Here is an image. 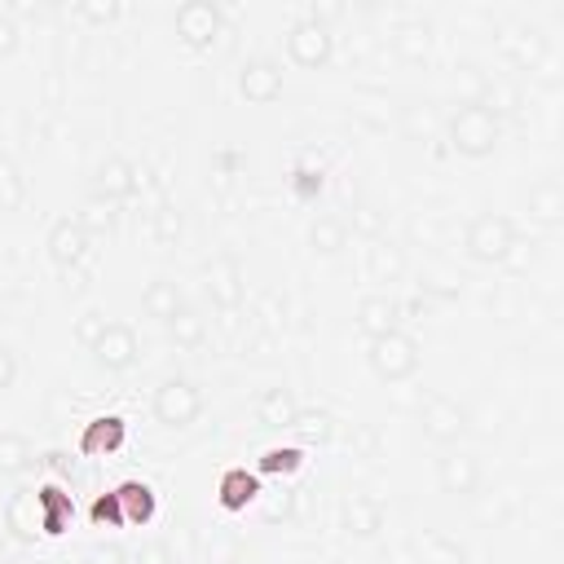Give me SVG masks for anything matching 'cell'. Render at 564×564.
Returning a JSON list of instances; mask_svg holds the SVG:
<instances>
[{
  "instance_id": "1",
  "label": "cell",
  "mask_w": 564,
  "mask_h": 564,
  "mask_svg": "<svg viewBox=\"0 0 564 564\" xmlns=\"http://www.w3.org/2000/svg\"><path fill=\"white\" fill-rule=\"evenodd\" d=\"M445 132H449V150L454 154H463V159H489L498 150V141H502V115H494L485 101L467 97L449 115Z\"/></svg>"
},
{
  "instance_id": "2",
  "label": "cell",
  "mask_w": 564,
  "mask_h": 564,
  "mask_svg": "<svg viewBox=\"0 0 564 564\" xmlns=\"http://www.w3.org/2000/svg\"><path fill=\"white\" fill-rule=\"evenodd\" d=\"M419 361H423V348H419V339L405 335V330H388V335H379V339H366V366H370L383 383L410 379V375L419 370Z\"/></svg>"
},
{
  "instance_id": "3",
  "label": "cell",
  "mask_w": 564,
  "mask_h": 564,
  "mask_svg": "<svg viewBox=\"0 0 564 564\" xmlns=\"http://www.w3.org/2000/svg\"><path fill=\"white\" fill-rule=\"evenodd\" d=\"M511 242H516V225L502 212H480L463 229V256L476 264H502Z\"/></svg>"
},
{
  "instance_id": "4",
  "label": "cell",
  "mask_w": 564,
  "mask_h": 564,
  "mask_svg": "<svg viewBox=\"0 0 564 564\" xmlns=\"http://www.w3.org/2000/svg\"><path fill=\"white\" fill-rule=\"evenodd\" d=\"M198 414H203V392H198L194 379H185V375H167V379L154 388V419H159L163 427L181 432V427L198 423Z\"/></svg>"
},
{
  "instance_id": "5",
  "label": "cell",
  "mask_w": 564,
  "mask_h": 564,
  "mask_svg": "<svg viewBox=\"0 0 564 564\" xmlns=\"http://www.w3.org/2000/svg\"><path fill=\"white\" fill-rule=\"evenodd\" d=\"M419 427H423V441H432L441 449H454L471 432V414L454 397H427V405L419 414Z\"/></svg>"
},
{
  "instance_id": "6",
  "label": "cell",
  "mask_w": 564,
  "mask_h": 564,
  "mask_svg": "<svg viewBox=\"0 0 564 564\" xmlns=\"http://www.w3.org/2000/svg\"><path fill=\"white\" fill-rule=\"evenodd\" d=\"M176 35H181L194 53L212 48V44L225 35V9L212 4V0H185V4L176 9Z\"/></svg>"
},
{
  "instance_id": "7",
  "label": "cell",
  "mask_w": 564,
  "mask_h": 564,
  "mask_svg": "<svg viewBox=\"0 0 564 564\" xmlns=\"http://www.w3.org/2000/svg\"><path fill=\"white\" fill-rule=\"evenodd\" d=\"M330 53H335V35H330V26H317V22H308L304 13L286 26V57H291L295 66H304V70H322V66L330 62Z\"/></svg>"
},
{
  "instance_id": "8",
  "label": "cell",
  "mask_w": 564,
  "mask_h": 564,
  "mask_svg": "<svg viewBox=\"0 0 564 564\" xmlns=\"http://www.w3.org/2000/svg\"><path fill=\"white\" fill-rule=\"evenodd\" d=\"M203 291L220 313H238V304L247 300V273L238 264V256H216L203 264Z\"/></svg>"
},
{
  "instance_id": "9",
  "label": "cell",
  "mask_w": 564,
  "mask_h": 564,
  "mask_svg": "<svg viewBox=\"0 0 564 564\" xmlns=\"http://www.w3.org/2000/svg\"><path fill=\"white\" fill-rule=\"evenodd\" d=\"M480 480H485V471H480V458L471 449H445L436 458V485H441V494H449V498H476L480 494Z\"/></svg>"
},
{
  "instance_id": "10",
  "label": "cell",
  "mask_w": 564,
  "mask_h": 564,
  "mask_svg": "<svg viewBox=\"0 0 564 564\" xmlns=\"http://www.w3.org/2000/svg\"><path fill=\"white\" fill-rule=\"evenodd\" d=\"M282 62H273V57H247L242 66H238V93H242V101H251V106H273L278 97H282Z\"/></svg>"
},
{
  "instance_id": "11",
  "label": "cell",
  "mask_w": 564,
  "mask_h": 564,
  "mask_svg": "<svg viewBox=\"0 0 564 564\" xmlns=\"http://www.w3.org/2000/svg\"><path fill=\"white\" fill-rule=\"evenodd\" d=\"M93 361H97L101 370H110V375L132 370V366L141 361V339H137V330L123 326V322H110L106 335L93 344Z\"/></svg>"
},
{
  "instance_id": "12",
  "label": "cell",
  "mask_w": 564,
  "mask_h": 564,
  "mask_svg": "<svg viewBox=\"0 0 564 564\" xmlns=\"http://www.w3.org/2000/svg\"><path fill=\"white\" fill-rule=\"evenodd\" d=\"M88 242H93V238L79 229V220H75V216H62V220H53V225H48V238H44V247H48V260H53L62 273L88 260Z\"/></svg>"
},
{
  "instance_id": "13",
  "label": "cell",
  "mask_w": 564,
  "mask_h": 564,
  "mask_svg": "<svg viewBox=\"0 0 564 564\" xmlns=\"http://www.w3.org/2000/svg\"><path fill=\"white\" fill-rule=\"evenodd\" d=\"M137 185H141V172H137L123 154L101 159V163H97V172H93V194L110 198L115 207H119V203H128V198L137 194Z\"/></svg>"
},
{
  "instance_id": "14",
  "label": "cell",
  "mask_w": 564,
  "mask_h": 564,
  "mask_svg": "<svg viewBox=\"0 0 564 564\" xmlns=\"http://www.w3.org/2000/svg\"><path fill=\"white\" fill-rule=\"evenodd\" d=\"M383 520H388V511H383L379 498H370V494H344V502H339V524H344L348 538H379Z\"/></svg>"
},
{
  "instance_id": "15",
  "label": "cell",
  "mask_w": 564,
  "mask_h": 564,
  "mask_svg": "<svg viewBox=\"0 0 564 564\" xmlns=\"http://www.w3.org/2000/svg\"><path fill=\"white\" fill-rule=\"evenodd\" d=\"M352 326H357L366 339H379V335H388V330H401V300H392V295H383V291L357 300Z\"/></svg>"
},
{
  "instance_id": "16",
  "label": "cell",
  "mask_w": 564,
  "mask_h": 564,
  "mask_svg": "<svg viewBox=\"0 0 564 564\" xmlns=\"http://www.w3.org/2000/svg\"><path fill=\"white\" fill-rule=\"evenodd\" d=\"M405 269H410V260H405V247L397 242V238H375L370 247H366V273H370V282H383V286H392V282H401L405 278Z\"/></svg>"
},
{
  "instance_id": "17",
  "label": "cell",
  "mask_w": 564,
  "mask_h": 564,
  "mask_svg": "<svg viewBox=\"0 0 564 564\" xmlns=\"http://www.w3.org/2000/svg\"><path fill=\"white\" fill-rule=\"evenodd\" d=\"M498 48L507 53V62H511V66L533 70V66L546 57V35H542V31H533V26H507V31L498 35Z\"/></svg>"
},
{
  "instance_id": "18",
  "label": "cell",
  "mask_w": 564,
  "mask_h": 564,
  "mask_svg": "<svg viewBox=\"0 0 564 564\" xmlns=\"http://www.w3.org/2000/svg\"><path fill=\"white\" fill-rule=\"evenodd\" d=\"M524 203H529V220H538L542 229H555V225L564 220V189H560L555 176H538V181H529Z\"/></svg>"
},
{
  "instance_id": "19",
  "label": "cell",
  "mask_w": 564,
  "mask_h": 564,
  "mask_svg": "<svg viewBox=\"0 0 564 564\" xmlns=\"http://www.w3.org/2000/svg\"><path fill=\"white\" fill-rule=\"evenodd\" d=\"M295 414H300V401H295V392H291L286 383H273V388H264V392L256 397V419H260L264 427H273V432L291 427Z\"/></svg>"
},
{
  "instance_id": "20",
  "label": "cell",
  "mask_w": 564,
  "mask_h": 564,
  "mask_svg": "<svg viewBox=\"0 0 564 564\" xmlns=\"http://www.w3.org/2000/svg\"><path fill=\"white\" fill-rule=\"evenodd\" d=\"M256 498H260V476L247 471V467H229V471L216 480V502H220L225 511H247Z\"/></svg>"
},
{
  "instance_id": "21",
  "label": "cell",
  "mask_w": 564,
  "mask_h": 564,
  "mask_svg": "<svg viewBox=\"0 0 564 564\" xmlns=\"http://www.w3.org/2000/svg\"><path fill=\"white\" fill-rule=\"evenodd\" d=\"M115 498H119V511H123V529H137V524H150V520H154L159 498H154V489H150L145 480H123V485H115Z\"/></svg>"
},
{
  "instance_id": "22",
  "label": "cell",
  "mask_w": 564,
  "mask_h": 564,
  "mask_svg": "<svg viewBox=\"0 0 564 564\" xmlns=\"http://www.w3.org/2000/svg\"><path fill=\"white\" fill-rule=\"evenodd\" d=\"M141 308L154 317V322H172L181 308H185V295H181V286L172 282V278H150L145 282V291H141Z\"/></svg>"
},
{
  "instance_id": "23",
  "label": "cell",
  "mask_w": 564,
  "mask_h": 564,
  "mask_svg": "<svg viewBox=\"0 0 564 564\" xmlns=\"http://www.w3.org/2000/svg\"><path fill=\"white\" fill-rule=\"evenodd\" d=\"M123 419L119 414H101V419H93L88 427H84V436H79V454H88V458H101V454H115L119 445H123Z\"/></svg>"
},
{
  "instance_id": "24",
  "label": "cell",
  "mask_w": 564,
  "mask_h": 564,
  "mask_svg": "<svg viewBox=\"0 0 564 564\" xmlns=\"http://www.w3.org/2000/svg\"><path fill=\"white\" fill-rule=\"evenodd\" d=\"M414 555H419V564H467V546L436 529H423L414 538Z\"/></svg>"
},
{
  "instance_id": "25",
  "label": "cell",
  "mask_w": 564,
  "mask_h": 564,
  "mask_svg": "<svg viewBox=\"0 0 564 564\" xmlns=\"http://www.w3.org/2000/svg\"><path fill=\"white\" fill-rule=\"evenodd\" d=\"M75 220H79V229H84L88 238H110L115 225H119V207H115L110 198H101V194H88V198L79 203Z\"/></svg>"
},
{
  "instance_id": "26",
  "label": "cell",
  "mask_w": 564,
  "mask_h": 564,
  "mask_svg": "<svg viewBox=\"0 0 564 564\" xmlns=\"http://www.w3.org/2000/svg\"><path fill=\"white\" fill-rule=\"evenodd\" d=\"M348 247V220L344 216H313L308 220V251L313 256H339Z\"/></svg>"
},
{
  "instance_id": "27",
  "label": "cell",
  "mask_w": 564,
  "mask_h": 564,
  "mask_svg": "<svg viewBox=\"0 0 564 564\" xmlns=\"http://www.w3.org/2000/svg\"><path fill=\"white\" fill-rule=\"evenodd\" d=\"M35 511H40V533H62L70 524V494H62L57 485H40Z\"/></svg>"
},
{
  "instance_id": "28",
  "label": "cell",
  "mask_w": 564,
  "mask_h": 564,
  "mask_svg": "<svg viewBox=\"0 0 564 564\" xmlns=\"http://www.w3.org/2000/svg\"><path fill=\"white\" fill-rule=\"evenodd\" d=\"M167 339H172L176 348H203V344H207V317L185 304V308L167 322Z\"/></svg>"
},
{
  "instance_id": "29",
  "label": "cell",
  "mask_w": 564,
  "mask_h": 564,
  "mask_svg": "<svg viewBox=\"0 0 564 564\" xmlns=\"http://www.w3.org/2000/svg\"><path fill=\"white\" fill-rule=\"evenodd\" d=\"M4 524L13 529V538H35L40 533V511H35V494L31 489H18L4 507Z\"/></svg>"
},
{
  "instance_id": "30",
  "label": "cell",
  "mask_w": 564,
  "mask_h": 564,
  "mask_svg": "<svg viewBox=\"0 0 564 564\" xmlns=\"http://www.w3.org/2000/svg\"><path fill=\"white\" fill-rule=\"evenodd\" d=\"M392 44H397V53L405 62H427V53H432V26L427 22H401L397 35H392Z\"/></svg>"
},
{
  "instance_id": "31",
  "label": "cell",
  "mask_w": 564,
  "mask_h": 564,
  "mask_svg": "<svg viewBox=\"0 0 564 564\" xmlns=\"http://www.w3.org/2000/svg\"><path fill=\"white\" fill-rule=\"evenodd\" d=\"M35 463V449L22 432H0V476H22Z\"/></svg>"
},
{
  "instance_id": "32",
  "label": "cell",
  "mask_w": 564,
  "mask_h": 564,
  "mask_svg": "<svg viewBox=\"0 0 564 564\" xmlns=\"http://www.w3.org/2000/svg\"><path fill=\"white\" fill-rule=\"evenodd\" d=\"M304 467V449L300 445H269L256 463V476H295Z\"/></svg>"
},
{
  "instance_id": "33",
  "label": "cell",
  "mask_w": 564,
  "mask_h": 564,
  "mask_svg": "<svg viewBox=\"0 0 564 564\" xmlns=\"http://www.w3.org/2000/svg\"><path fill=\"white\" fill-rule=\"evenodd\" d=\"M22 203H26V176L9 154H0V212H18Z\"/></svg>"
},
{
  "instance_id": "34",
  "label": "cell",
  "mask_w": 564,
  "mask_h": 564,
  "mask_svg": "<svg viewBox=\"0 0 564 564\" xmlns=\"http://www.w3.org/2000/svg\"><path fill=\"white\" fill-rule=\"evenodd\" d=\"M286 185H291V194H295L300 203H313V198L322 194V185H326V172H322L317 163H295Z\"/></svg>"
},
{
  "instance_id": "35",
  "label": "cell",
  "mask_w": 564,
  "mask_h": 564,
  "mask_svg": "<svg viewBox=\"0 0 564 564\" xmlns=\"http://www.w3.org/2000/svg\"><path fill=\"white\" fill-rule=\"evenodd\" d=\"M106 326H110V317H106V308H97V304H93V308H84V313L75 317V344L93 352V344H97V339L106 335Z\"/></svg>"
},
{
  "instance_id": "36",
  "label": "cell",
  "mask_w": 564,
  "mask_h": 564,
  "mask_svg": "<svg viewBox=\"0 0 564 564\" xmlns=\"http://www.w3.org/2000/svg\"><path fill=\"white\" fill-rule=\"evenodd\" d=\"M383 229H388V216L375 203H357L352 207V234H361L366 242H375V238H383Z\"/></svg>"
},
{
  "instance_id": "37",
  "label": "cell",
  "mask_w": 564,
  "mask_h": 564,
  "mask_svg": "<svg viewBox=\"0 0 564 564\" xmlns=\"http://www.w3.org/2000/svg\"><path fill=\"white\" fill-rule=\"evenodd\" d=\"M291 427H295L304 441H330V432H335V419H330L326 410H300Z\"/></svg>"
},
{
  "instance_id": "38",
  "label": "cell",
  "mask_w": 564,
  "mask_h": 564,
  "mask_svg": "<svg viewBox=\"0 0 564 564\" xmlns=\"http://www.w3.org/2000/svg\"><path fill=\"white\" fill-rule=\"evenodd\" d=\"M181 229H185L181 207H176V203H159V207H154V238H159L163 247H172V242L181 238Z\"/></svg>"
},
{
  "instance_id": "39",
  "label": "cell",
  "mask_w": 564,
  "mask_h": 564,
  "mask_svg": "<svg viewBox=\"0 0 564 564\" xmlns=\"http://www.w3.org/2000/svg\"><path fill=\"white\" fill-rule=\"evenodd\" d=\"M538 247H542L538 238H520V234H516V242H511L507 256H502V269H507V273H529V264L538 260Z\"/></svg>"
},
{
  "instance_id": "40",
  "label": "cell",
  "mask_w": 564,
  "mask_h": 564,
  "mask_svg": "<svg viewBox=\"0 0 564 564\" xmlns=\"http://www.w3.org/2000/svg\"><path fill=\"white\" fill-rule=\"evenodd\" d=\"M401 123H405L410 141H427L432 137V110H427V101H410L401 110Z\"/></svg>"
},
{
  "instance_id": "41",
  "label": "cell",
  "mask_w": 564,
  "mask_h": 564,
  "mask_svg": "<svg viewBox=\"0 0 564 564\" xmlns=\"http://www.w3.org/2000/svg\"><path fill=\"white\" fill-rule=\"evenodd\" d=\"M88 516H93V524H97V529H123V511H119L115 489H110V494H101V498L88 507Z\"/></svg>"
},
{
  "instance_id": "42",
  "label": "cell",
  "mask_w": 564,
  "mask_h": 564,
  "mask_svg": "<svg viewBox=\"0 0 564 564\" xmlns=\"http://www.w3.org/2000/svg\"><path fill=\"white\" fill-rule=\"evenodd\" d=\"M123 13V4H115V0H84V4H75V18H84V22H93V26H106V22H115Z\"/></svg>"
},
{
  "instance_id": "43",
  "label": "cell",
  "mask_w": 564,
  "mask_h": 564,
  "mask_svg": "<svg viewBox=\"0 0 564 564\" xmlns=\"http://www.w3.org/2000/svg\"><path fill=\"white\" fill-rule=\"evenodd\" d=\"M132 564H176V555H172V546H167L163 538H150V542H141V551L132 555Z\"/></svg>"
},
{
  "instance_id": "44",
  "label": "cell",
  "mask_w": 564,
  "mask_h": 564,
  "mask_svg": "<svg viewBox=\"0 0 564 564\" xmlns=\"http://www.w3.org/2000/svg\"><path fill=\"white\" fill-rule=\"evenodd\" d=\"M344 13H348V9H344V4H335V0H313V4L304 9V18H308V22H317V26H330V22H339Z\"/></svg>"
},
{
  "instance_id": "45",
  "label": "cell",
  "mask_w": 564,
  "mask_h": 564,
  "mask_svg": "<svg viewBox=\"0 0 564 564\" xmlns=\"http://www.w3.org/2000/svg\"><path fill=\"white\" fill-rule=\"evenodd\" d=\"M18 44H22V26L0 9V57H13V53H18Z\"/></svg>"
},
{
  "instance_id": "46",
  "label": "cell",
  "mask_w": 564,
  "mask_h": 564,
  "mask_svg": "<svg viewBox=\"0 0 564 564\" xmlns=\"http://www.w3.org/2000/svg\"><path fill=\"white\" fill-rule=\"evenodd\" d=\"M13 383H18V352H13V344L0 339V392H9Z\"/></svg>"
},
{
  "instance_id": "47",
  "label": "cell",
  "mask_w": 564,
  "mask_h": 564,
  "mask_svg": "<svg viewBox=\"0 0 564 564\" xmlns=\"http://www.w3.org/2000/svg\"><path fill=\"white\" fill-rule=\"evenodd\" d=\"M476 520H480V524H502V520H507V502H502V498H498V502H485V507L476 511Z\"/></svg>"
},
{
  "instance_id": "48",
  "label": "cell",
  "mask_w": 564,
  "mask_h": 564,
  "mask_svg": "<svg viewBox=\"0 0 564 564\" xmlns=\"http://www.w3.org/2000/svg\"><path fill=\"white\" fill-rule=\"evenodd\" d=\"M88 564H128V555L119 546H97V551H88Z\"/></svg>"
},
{
  "instance_id": "49",
  "label": "cell",
  "mask_w": 564,
  "mask_h": 564,
  "mask_svg": "<svg viewBox=\"0 0 564 564\" xmlns=\"http://www.w3.org/2000/svg\"><path fill=\"white\" fill-rule=\"evenodd\" d=\"M44 467L62 471V467H66V454H62V449H48V454H44Z\"/></svg>"
}]
</instances>
